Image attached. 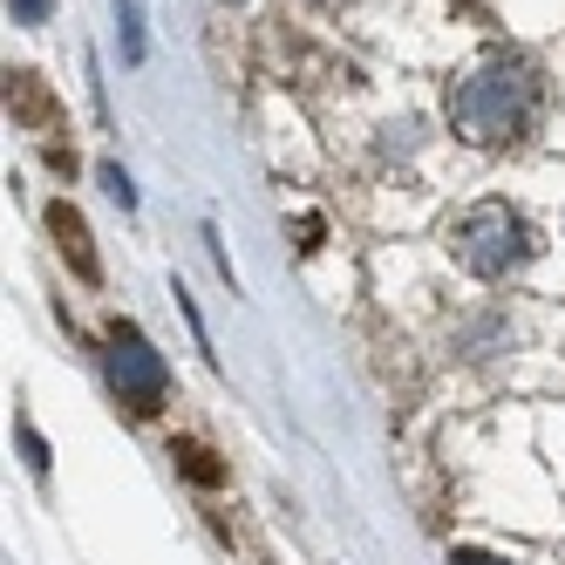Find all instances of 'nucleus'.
<instances>
[{"label": "nucleus", "instance_id": "nucleus-2", "mask_svg": "<svg viewBox=\"0 0 565 565\" xmlns=\"http://www.w3.org/2000/svg\"><path fill=\"white\" fill-rule=\"evenodd\" d=\"M450 253L477 279H504V273H518L524 259H532V225H524L511 205H477V212H463Z\"/></svg>", "mask_w": 565, "mask_h": 565}, {"label": "nucleus", "instance_id": "nucleus-5", "mask_svg": "<svg viewBox=\"0 0 565 565\" xmlns=\"http://www.w3.org/2000/svg\"><path fill=\"white\" fill-rule=\"evenodd\" d=\"M171 457H178V470H184L191 483H225V470L212 463V450H205V443H171Z\"/></svg>", "mask_w": 565, "mask_h": 565}, {"label": "nucleus", "instance_id": "nucleus-7", "mask_svg": "<svg viewBox=\"0 0 565 565\" xmlns=\"http://www.w3.org/2000/svg\"><path fill=\"white\" fill-rule=\"evenodd\" d=\"M14 8H21V21H42V14H49V0H14Z\"/></svg>", "mask_w": 565, "mask_h": 565}, {"label": "nucleus", "instance_id": "nucleus-1", "mask_svg": "<svg viewBox=\"0 0 565 565\" xmlns=\"http://www.w3.org/2000/svg\"><path fill=\"white\" fill-rule=\"evenodd\" d=\"M539 116V68L524 55H483L450 89V124L470 143H511Z\"/></svg>", "mask_w": 565, "mask_h": 565}, {"label": "nucleus", "instance_id": "nucleus-3", "mask_svg": "<svg viewBox=\"0 0 565 565\" xmlns=\"http://www.w3.org/2000/svg\"><path fill=\"white\" fill-rule=\"evenodd\" d=\"M109 388L124 395L137 416H157V409H164V395H171L164 354H157L137 328H116V334H109Z\"/></svg>", "mask_w": 565, "mask_h": 565}, {"label": "nucleus", "instance_id": "nucleus-4", "mask_svg": "<svg viewBox=\"0 0 565 565\" xmlns=\"http://www.w3.org/2000/svg\"><path fill=\"white\" fill-rule=\"evenodd\" d=\"M49 232H55V246H62V259L83 273V279H96L103 266H96V246H89V225H83V212H68V205H49Z\"/></svg>", "mask_w": 565, "mask_h": 565}, {"label": "nucleus", "instance_id": "nucleus-8", "mask_svg": "<svg viewBox=\"0 0 565 565\" xmlns=\"http://www.w3.org/2000/svg\"><path fill=\"white\" fill-rule=\"evenodd\" d=\"M457 565H511V558H491V552H457Z\"/></svg>", "mask_w": 565, "mask_h": 565}, {"label": "nucleus", "instance_id": "nucleus-6", "mask_svg": "<svg viewBox=\"0 0 565 565\" xmlns=\"http://www.w3.org/2000/svg\"><path fill=\"white\" fill-rule=\"evenodd\" d=\"M103 178H109V191H116V205H137V191H130V178H124V171H116V164H109Z\"/></svg>", "mask_w": 565, "mask_h": 565}]
</instances>
